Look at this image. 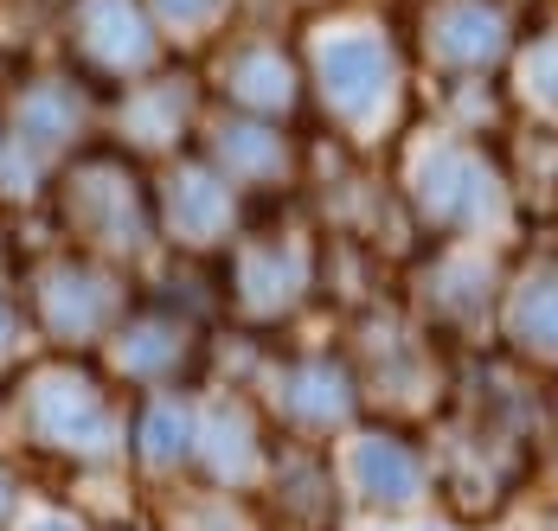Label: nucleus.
<instances>
[{"mask_svg":"<svg viewBox=\"0 0 558 531\" xmlns=\"http://www.w3.org/2000/svg\"><path fill=\"white\" fill-rule=\"evenodd\" d=\"M360 474H366V486L379 493V499H398V493H411V455L398 448V442H366L360 448Z\"/></svg>","mask_w":558,"mask_h":531,"instance_id":"1","label":"nucleus"},{"mask_svg":"<svg viewBox=\"0 0 558 531\" xmlns=\"http://www.w3.org/2000/svg\"><path fill=\"white\" fill-rule=\"evenodd\" d=\"M7 506H13V480L0 474V519H7Z\"/></svg>","mask_w":558,"mask_h":531,"instance_id":"2","label":"nucleus"},{"mask_svg":"<svg viewBox=\"0 0 558 531\" xmlns=\"http://www.w3.org/2000/svg\"><path fill=\"white\" fill-rule=\"evenodd\" d=\"M546 90H553V97H558V58H553V64H546Z\"/></svg>","mask_w":558,"mask_h":531,"instance_id":"3","label":"nucleus"},{"mask_svg":"<svg viewBox=\"0 0 558 531\" xmlns=\"http://www.w3.org/2000/svg\"><path fill=\"white\" fill-rule=\"evenodd\" d=\"M39 531H71V526H39Z\"/></svg>","mask_w":558,"mask_h":531,"instance_id":"4","label":"nucleus"}]
</instances>
